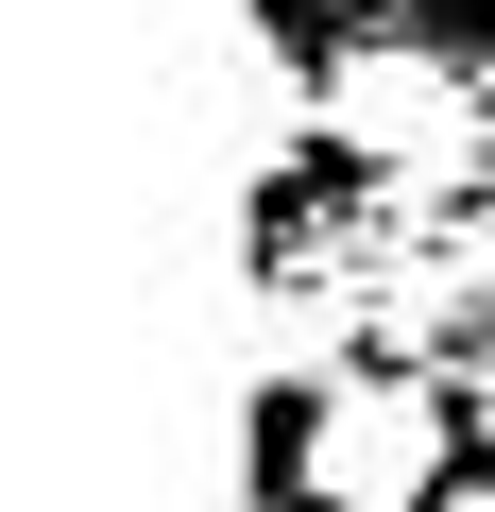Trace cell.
Listing matches in <instances>:
<instances>
[{
    "instance_id": "6da1fadb",
    "label": "cell",
    "mask_w": 495,
    "mask_h": 512,
    "mask_svg": "<svg viewBox=\"0 0 495 512\" xmlns=\"http://www.w3.org/2000/svg\"><path fill=\"white\" fill-rule=\"evenodd\" d=\"M478 120H495L478 35H376V52H342V69H325V154H359V171H393V188L461 171V154H478Z\"/></svg>"
},
{
    "instance_id": "8992f818",
    "label": "cell",
    "mask_w": 495,
    "mask_h": 512,
    "mask_svg": "<svg viewBox=\"0 0 495 512\" xmlns=\"http://www.w3.org/2000/svg\"><path fill=\"white\" fill-rule=\"evenodd\" d=\"M291 18H376V0H291Z\"/></svg>"
},
{
    "instance_id": "52a82bcc",
    "label": "cell",
    "mask_w": 495,
    "mask_h": 512,
    "mask_svg": "<svg viewBox=\"0 0 495 512\" xmlns=\"http://www.w3.org/2000/svg\"><path fill=\"white\" fill-rule=\"evenodd\" d=\"M444 18H461V35H495V0H444Z\"/></svg>"
},
{
    "instance_id": "277c9868",
    "label": "cell",
    "mask_w": 495,
    "mask_h": 512,
    "mask_svg": "<svg viewBox=\"0 0 495 512\" xmlns=\"http://www.w3.org/2000/svg\"><path fill=\"white\" fill-rule=\"evenodd\" d=\"M461 410H478V461H495V359H478V393H461Z\"/></svg>"
},
{
    "instance_id": "ba28073f",
    "label": "cell",
    "mask_w": 495,
    "mask_h": 512,
    "mask_svg": "<svg viewBox=\"0 0 495 512\" xmlns=\"http://www.w3.org/2000/svg\"><path fill=\"white\" fill-rule=\"evenodd\" d=\"M257 512H325V495H257Z\"/></svg>"
},
{
    "instance_id": "5b68a950",
    "label": "cell",
    "mask_w": 495,
    "mask_h": 512,
    "mask_svg": "<svg viewBox=\"0 0 495 512\" xmlns=\"http://www.w3.org/2000/svg\"><path fill=\"white\" fill-rule=\"evenodd\" d=\"M444 512H495V478H444Z\"/></svg>"
},
{
    "instance_id": "7a4b0ae2",
    "label": "cell",
    "mask_w": 495,
    "mask_h": 512,
    "mask_svg": "<svg viewBox=\"0 0 495 512\" xmlns=\"http://www.w3.org/2000/svg\"><path fill=\"white\" fill-rule=\"evenodd\" d=\"M444 393L427 376H325L308 410H291V495H325V512H444Z\"/></svg>"
},
{
    "instance_id": "9c48e42d",
    "label": "cell",
    "mask_w": 495,
    "mask_h": 512,
    "mask_svg": "<svg viewBox=\"0 0 495 512\" xmlns=\"http://www.w3.org/2000/svg\"><path fill=\"white\" fill-rule=\"evenodd\" d=\"M478 69H495V35H478Z\"/></svg>"
},
{
    "instance_id": "3957f363",
    "label": "cell",
    "mask_w": 495,
    "mask_h": 512,
    "mask_svg": "<svg viewBox=\"0 0 495 512\" xmlns=\"http://www.w3.org/2000/svg\"><path fill=\"white\" fill-rule=\"evenodd\" d=\"M239 137H257V188H291V171H308V137H325V69H308L291 35L239 52Z\"/></svg>"
}]
</instances>
